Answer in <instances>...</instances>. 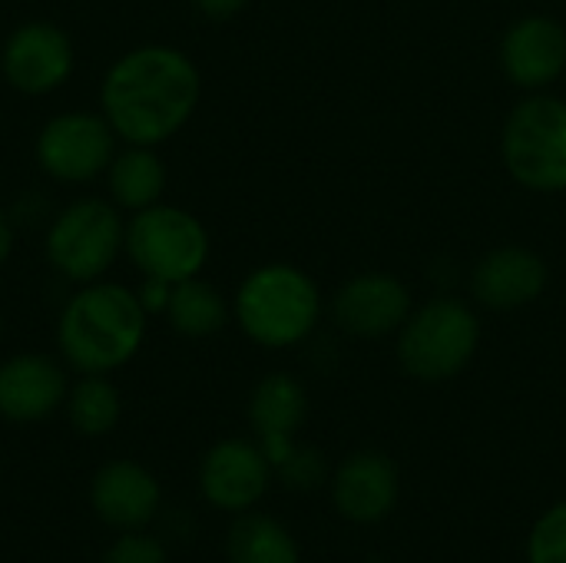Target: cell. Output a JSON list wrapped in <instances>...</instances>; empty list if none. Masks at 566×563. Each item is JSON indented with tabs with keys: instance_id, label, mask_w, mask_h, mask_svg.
I'll return each instance as SVG.
<instances>
[{
	"instance_id": "4fadbf2b",
	"label": "cell",
	"mask_w": 566,
	"mask_h": 563,
	"mask_svg": "<svg viewBox=\"0 0 566 563\" xmlns=\"http://www.w3.org/2000/svg\"><path fill=\"white\" fill-rule=\"evenodd\" d=\"M551 285V269L547 259L521 242H504L488 249L468 275L471 302L488 309V312H521L534 302Z\"/></svg>"
},
{
	"instance_id": "7c38bea8",
	"label": "cell",
	"mask_w": 566,
	"mask_h": 563,
	"mask_svg": "<svg viewBox=\"0 0 566 563\" xmlns=\"http://www.w3.org/2000/svg\"><path fill=\"white\" fill-rule=\"evenodd\" d=\"M76 66L73 40L63 27L50 20H27L10 30L0 46L3 80L27 96H43L60 90Z\"/></svg>"
},
{
	"instance_id": "9a60e30c",
	"label": "cell",
	"mask_w": 566,
	"mask_h": 563,
	"mask_svg": "<svg viewBox=\"0 0 566 563\" xmlns=\"http://www.w3.org/2000/svg\"><path fill=\"white\" fill-rule=\"evenodd\" d=\"M90 511L96 521L116 534L146 531L163 514V484L159 478L133 458H113L99 465L90 478Z\"/></svg>"
},
{
	"instance_id": "3957f363",
	"label": "cell",
	"mask_w": 566,
	"mask_h": 563,
	"mask_svg": "<svg viewBox=\"0 0 566 563\" xmlns=\"http://www.w3.org/2000/svg\"><path fill=\"white\" fill-rule=\"evenodd\" d=\"M325 315L318 282L292 262L255 265L232 295V322L239 332L269 352L305 345Z\"/></svg>"
},
{
	"instance_id": "8fae6325",
	"label": "cell",
	"mask_w": 566,
	"mask_h": 563,
	"mask_svg": "<svg viewBox=\"0 0 566 563\" xmlns=\"http://www.w3.org/2000/svg\"><path fill=\"white\" fill-rule=\"evenodd\" d=\"M497 63L521 93L554 90L566 73V23L554 13H524L511 20L497 43Z\"/></svg>"
},
{
	"instance_id": "ffe728a7",
	"label": "cell",
	"mask_w": 566,
	"mask_h": 563,
	"mask_svg": "<svg viewBox=\"0 0 566 563\" xmlns=\"http://www.w3.org/2000/svg\"><path fill=\"white\" fill-rule=\"evenodd\" d=\"M163 315L169 329L182 338H212L232 322V302L222 295V289L196 275V279L172 285L169 305Z\"/></svg>"
},
{
	"instance_id": "5bb4252c",
	"label": "cell",
	"mask_w": 566,
	"mask_h": 563,
	"mask_svg": "<svg viewBox=\"0 0 566 563\" xmlns=\"http://www.w3.org/2000/svg\"><path fill=\"white\" fill-rule=\"evenodd\" d=\"M328 494L338 518L355 528H375L398 508L401 471L391 455L378 448H361L345 455L332 468Z\"/></svg>"
},
{
	"instance_id": "7a4b0ae2",
	"label": "cell",
	"mask_w": 566,
	"mask_h": 563,
	"mask_svg": "<svg viewBox=\"0 0 566 563\" xmlns=\"http://www.w3.org/2000/svg\"><path fill=\"white\" fill-rule=\"evenodd\" d=\"M146 319L133 289L96 279L66 299L56 319V348L76 375H113L139 355Z\"/></svg>"
},
{
	"instance_id": "2e32d148",
	"label": "cell",
	"mask_w": 566,
	"mask_h": 563,
	"mask_svg": "<svg viewBox=\"0 0 566 563\" xmlns=\"http://www.w3.org/2000/svg\"><path fill=\"white\" fill-rule=\"evenodd\" d=\"M70 392L66 365L43 352H20L0 362V418L10 425H40L53 418Z\"/></svg>"
},
{
	"instance_id": "52a82bcc",
	"label": "cell",
	"mask_w": 566,
	"mask_h": 563,
	"mask_svg": "<svg viewBox=\"0 0 566 563\" xmlns=\"http://www.w3.org/2000/svg\"><path fill=\"white\" fill-rule=\"evenodd\" d=\"M123 252L143 272V279H163L176 285L202 275L212 242L199 216L169 202H156L126 219Z\"/></svg>"
},
{
	"instance_id": "7402d4cb",
	"label": "cell",
	"mask_w": 566,
	"mask_h": 563,
	"mask_svg": "<svg viewBox=\"0 0 566 563\" xmlns=\"http://www.w3.org/2000/svg\"><path fill=\"white\" fill-rule=\"evenodd\" d=\"M275 478L295 494H312V491H318V488H325L332 481V468H328V458L318 448L295 445L292 455L275 468Z\"/></svg>"
},
{
	"instance_id": "30bf717a",
	"label": "cell",
	"mask_w": 566,
	"mask_h": 563,
	"mask_svg": "<svg viewBox=\"0 0 566 563\" xmlns=\"http://www.w3.org/2000/svg\"><path fill=\"white\" fill-rule=\"evenodd\" d=\"M275 481L262 445L255 438H222L209 445L199 461L196 484L202 501L219 514H245L262 504Z\"/></svg>"
},
{
	"instance_id": "ac0fdd59",
	"label": "cell",
	"mask_w": 566,
	"mask_h": 563,
	"mask_svg": "<svg viewBox=\"0 0 566 563\" xmlns=\"http://www.w3.org/2000/svg\"><path fill=\"white\" fill-rule=\"evenodd\" d=\"M106 189H109V199L129 216L163 202L166 163L159 159L156 146H129L126 143V149H119L106 169Z\"/></svg>"
},
{
	"instance_id": "4316f807",
	"label": "cell",
	"mask_w": 566,
	"mask_h": 563,
	"mask_svg": "<svg viewBox=\"0 0 566 563\" xmlns=\"http://www.w3.org/2000/svg\"><path fill=\"white\" fill-rule=\"evenodd\" d=\"M10 252H13V222H10V216L0 209V265L10 259Z\"/></svg>"
},
{
	"instance_id": "e0dca14e",
	"label": "cell",
	"mask_w": 566,
	"mask_h": 563,
	"mask_svg": "<svg viewBox=\"0 0 566 563\" xmlns=\"http://www.w3.org/2000/svg\"><path fill=\"white\" fill-rule=\"evenodd\" d=\"M308 421V392L292 372H269L249 395V425L272 468H279L298 445Z\"/></svg>"
},
{
	"instance_id": "603a6c76",
	"label": "cell",
	"mask_w": 566,
	"mask_h": 563,
	"mask_svg": "<svg viewBox=\"0 0 566 563\" xmlns=\"http://www.w3.org/2000/svg\"><path fill=\"white\" fill-rule=\"evenodd\" d=\"M527 563H566V501L534 521L527 534Z\"/></svg>"
},
{
	"instance_id": "8992f818",
	"label": "cell",
	"mask_w": 566,
	"mask_h": 563,
	"mask_svg": "<svg viewBox=\"0 0 566 563\" xmlns=\"http://www.w3.org/2000/svg\"><path fill=\"white\" fill-rule=\"evenodd\" d=\"M126 242V219L123 209L113 199L103 196H83L70 206H63L53 222L46 226V259L50 265L76 282H96L103 279Z\"/></svg>"
},
{
	"instance_id": "484cf974",
	"label": "cell",
	"mask_w": 566,
	"mask_h": 563,
	"mask_svg": "<svg viewBox=\"0 0 566 563\" xmlns=\"http://www.w3.org/2000/svg\"><path fill=\"white\" fill-rule=\"evenodd\" d=\"M189 3L209 20H232L235 13L249 7V0H189Z\"/></svg>"
},
{
	"instance_id": "ba28073f",
	"label": "cell",
	"mask_w": 566,
	"mask_h": 563,
	"mask_svg": "<svg viewBox=\"0 0 566 563\" xmlns=\"http://www.w3.org/2000/svg\"><path fill=\"white\" fill-rule=\"evenodd\" d=\"M116 133L103 113L66 110L50 116L36 133V166L56 183H93L106 176L116 156Z\"/></svg>"
},
{
	"instance_id": "d4e9b609",
	"label": "cell",
	"mask_w": 566,
	"mask_h": 563,
	"mask_svg": "<svg viewBox=\"0 0 566 563\" xmlns=\"http://www.w3.org/2000/svg\"><path fill=\"white\" fill-rule=\"evenodd\" d=\"M169 292H172L169 282H163V279H143V285L136 289V299L146 309V315H163L166 305H169Z\"/></svg>"
},
{
	"instance_id": "9c48e42d",
	"label": "cell",
	"mask_w": 566,
	"mask_h": 563,
	"mask_svg": "<svg viewBox=\"0 0 566 563\" xmlns=\"http://www.w3.org/2000/svg\"><path fill=\"white\" fill-rule=\"evenodd\" d=\"M332 322L348 338L378 342L398 335L415 309L411 285L385 269H368L348 275L332 295Z\"/></svg>"
},
{
	"instance_id": "44dd1931",
	"label": "cell",
	"mask_w": 566,
	"mask_h": 563,
	"mask_svg": "<svg viewBox=\"0 0 566 563\" xmlns=\"http://www.w3.org/2000/svg\"><path fill=\"white\" fill-rule=\"evenodd\" d=\"M63 411L76 435L106 438L123 418V398L109 375H80L76 382H70Z\"/></svg>"
},
{
	"instance_id": "cb8c5ba5",
	"label": "cell",
	"mask_w": 566,
	"mask_h": 563,
	"mask_svg": "<svg viewBox=\"0 0 566 563\" xmlns=\"http://www.w3.org/2000/svg\"><path fill=\"white\" fill-rule=\"evenodd\" d=\"M99 563H169L166 541L159 534L146 531H123L109 541Z\"/></svg>"
},
{
	"instance_id": "6da1fadb",
	"label": "cell",
	"mask_w": 566,
	"mask_h": 563,
	"mask_svg": "<svg viewBox=\"0 0 566 563\" xmlns=\"http://www.w3.org/2000/svg\"><path fill=\"white\" fill-rule=\"evenodd\" d=\"M202 76L192 56L169 43H143L109 63L99 113L129 146H163L196 113Z\"/></svg>"
},
{
	"instance_id": "5b68a950",
	"label": "cell",
	"mask_w": 566,
	"mask_h": 563,
	"mask_svg": "<svg viewBox=\"0 0 566 563\" xmlns=\"http://www.w3.org/2000/svg\"><path fill=\"white\" fill-rule=\"evenodd\" d=\"M501 163L507 176L537 196L566 192V100L554 90L524 93L501 126Z\"/></svg>"
},
{
	"instance_id": "277c9868",
	"label": "cell",
	"mask_w": 566,
	"mask_h": 563,
	"mask_svg": "<svg viewBox=\"0 0 566 563\" xmlns=\"http://www.w3.org/2000/svg\"><path fill=\"white\" fill-rule=\"evenodd\" d=\"M481 338L484 322L478 305L454 292H434L431 299L415 302L408 322L398 329L395 358L408 378L441 385L471 368L481 352Z\"/></svg>"
},
{
	"instance_id": "d6986e66",
	"label": "cell",
	"mask_w": 566,
	"mask_h": 563,
	"mask_svg": "<svg viewBox=\"0 0 566 563\" xmlns=\"http://www.w3.org/2000/svg\"><path fill=\"white\" fill-rule=\"evenodd\" d=\"M226 563H302L295 534L272 514H235L226 531Z\"/></svg>"
},
{
	"instance_id": "83f0119b",
	"label": "cell",
	"mask_w": 566,
	"mask_h": 563,
	"mask_svg": "<svg viewBox=\"0 0 566 563\" xmlns=\"http://www.w3.org/2000/svg\"><path fill=\"white\" fill-rule=\"evenodd\" d=\"M361 563H391V561H385V557H371V561H361Z\"/></svg>"
}]
</instances>
